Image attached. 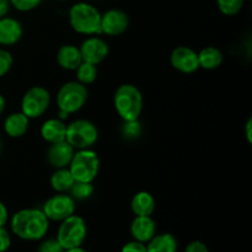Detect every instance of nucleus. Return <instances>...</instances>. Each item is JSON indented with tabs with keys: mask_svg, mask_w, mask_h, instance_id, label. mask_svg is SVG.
Returning a JSON list of instances; mask_svg holds the SVG:
<instances>
[{
	"mask_svg": "<svg viewBox=\"0 0 252 252\" xmlns=\"http://www.w3.org/2000/svg\"><path fill=\"white\" fill-rule=\"evenodd\" d=\"M217 7L224 16H235L245 6L246 0H216Z\"/></svg>",
	"mask_w": 252,
	"mask_h": 252,
	"instance_id": "nucleus-25",
	"label": "nucleus"
},
{
	"mask_svg": "<svg viewBox=\"0 0 252 252\" xmlns=\"http://www.w3.org/2000/svg\"><path fill=\"white\" fill-rule=\"evenodd\" d=\"M41 209L49 221L61 223L75 213L76 201L69 193H56L47 198Z\"/></svg>",
	"mask_w": 252,
	"mask_h": 252,
	"instance_id": "nucleus-9",
	"label": "nucleus"
},
{
	"mask_svg": "<svg viewBox=\"0 0 252 252\" xmlns=\"http://www.w3.org/2000/svg\"><path fill=\"white\" fill-rule=\"evenodd\" d=\"M75 149L69 144L66 140L63 142L53 143L49 144L47 148L46 159L49 166L53 169H63V167H68L71 161Z\"/></svg>",
	"mask_w": 252,
	"mask_h": 252,
	"instance_id": "nucleus-13",
	"label": "nucleus"
},
{
	"mask_svg": "<svg viewBox=\"0 0 252 252\" xmlns=\"http://www.w3.org/2000/svg\"><path fill=\"white\" fill-rule=\"evenodd\" d=\"M157 208L154 196L148 191H139L130 199V209L134 216H153Z\"/></svg>",
	"mask_w": 252,
	"mask_h": 252,
	"instance_id": "nucleus-19",
	"label": "nucleus"
},
{
	"mask_svg": "<svg viewBox=\"0 0 252 252\" xmlns=\"http://www.w3.org/2000/svg\"><path fill=\"white\" fill-rule=\"evenodd\" d=\"M98 129L95 123L86 118H78L66 123L65 140L75 150L93 148L98 140Z\"/></svg>",
	"mask_w": 252,
	"mask_h": 252,
	"instance_id": "nucleus-6",
	"label": "nucleus"
},
{
	"mask_svg": "<svg viewBox=\"0 0 252 252\" xmlns=\"http://www.w3.org/2000/svg\"><path fill=\"white\" fill-rule=\"evenodd\" d=\"M56 61L57 64L63 70L74 71L80 65L81 62H83L79 46H75V44L71 43H65L63 46H61L58 48V51H57Z\"/></svg>",
	"mask_w": 252,
	"mask_h": 252,
	"instance_id": "nucleus-18",
	"label": "nucleus"
},
{
	"mask_svg": "<svg viewBox=\"0 0 252 252\" xmlns=\"http://www.w3.org/2000/svg\"><path fill=\"white\" fill-rule=\"evenodd\" d=\"M88 236V226L83 217L73 216L61 221L56 239L64 250L81 246Z\"/></svg>",
	"mask_w": 252,
	"mask_h": 252,
	"instance_id": "nucleus-7",
	"label": "nucleus"
},
{
	"mask_svg": "<svg viewBox=\"0 0 252 252\" xmlns=\"http://www.w3.org/2000/svg\"><path fill=\"white\" fill-rule=\"evenodd\" d=\"M121 252H147V245L140 241L132 240L123 245Z\"/></svg>",
	"mask_w": 252,
	"mask_h": 252,
	"instance_id": "nucleus-31",
	"label": "nucleus"
},
{
	"mask_svg": "<svg viewBox=\"0 0 252 252\" xmlns=\"http://www.w3.org/2000/svg\"><path fill=\"white\" fill-rule=\"evenodd\" d=\"M89 98V90L85 85L76 80L64 83L58 89L56 103L58 108V117L65 121L70 115L83 110Z\"/></svg>",
	"mask_w": 252,
	"mask_h": 252,
	"instance_id": "nucleus-3",
	"label": "nucleus"
},
{
	"mask_svg": "<svg viewBox=\"0 0 252 252\" xmlns=\"http://www.w3.org/2000/svg\"><path fill=\"white\" fill-rule=\"evenodd\" d=\"M100 36L101 34L88 36L81 42L79 49H80L83 62L98 65L107 58L110 53V47L105 38Z\"/></svg>",
	"mask_w": 252,
	"mask_h": 252,
	"instance_id": "nucleus-11",
	"label": "nucleus"
},
{
	"mask_svg": "<svg viewBox=\"0 0 252 252\" xmlns=\"http://www.w3.org/2000/svg\"><path fill=\"white\" fill-rule=\"evenodd\" d=\"M75 76H76V81H79L83 85L88 86L91 85L96 81L98 75V70H97V65L91 63H86V62H81L80 65L75 69Z\"/></svg>",
	"mask_w": 252,
	"mask_h": 252,
	"instance_id": "nucleus-23",
	"label": "nucleus"
},
{
	"mask_svg": "<svg viewBox=\"0 0 252 252\" xmlns=\"http://www.w3.org/2000/svg\"><path fill=\"white\" fill-rule=\"evenodd\" d=\"M68 21L76 33L86 37L101 34V12L91 2H74L68 10Z\"/></svg>",
	"mask_w": 252,
	"mask_h": 252,
	"instance_id": "nucleus-2",
	"label": "nucleus"
},
{
	"mask_svg": "<svg viewBox=\"0 0 252 252\" xmlns=\"http://www.w3.org/2000/svg\"><path fill=\"white\" fill-rule=\"evenodd\" d=\"M64 252H89V251H86L85 249H83L81 246H78V248H73V249H68V250H64Z\"/></svg>",
	"mask_w": 252,
	"mask_h": 252,
	"instance_id": "nucleus-37",
	"label": "nucleus"
},
{
	"mask_svg": "<svg viewBox=\"0 0 252 252\" xmlns=\"http://www.w3.org/2000/svg\"><path fill=\"white\" fill-rule=\"evenodd\" d=\"M52 102V96L48 89L41 85L31 86L25 91L20 101V111L30 120L41 118L48 111Z\"/></svg>",
	"mask_w": 252,
	"mask_h": 252,
	"instance_id": "nucleus-8",
	"label": "nucleus"
},
{
	"mask_svg": "<svg viewBox=\"0 0 252 252\" xmlns=\"http://www.w3.org/2000/svg\"><path fill=\"white\" fill-rule=\"evenodd\" d=\"M43 0H10V5L20 12H30L37 9Z\"/></svg>",
	"mask_w": 252,
	"mask_h": 252,
	"instance_id": "nucleus-28",
	"label": "nucleus"
},
{
	"mask_svg": "<svg viewBox=\"0 0 252 252\" xmlns=\"http://www.w3.org/2000/svg\"><path fill=\"white\" fill-rule=\"evenodd\" d=\"M5 108H6V100H5L4 96H2L1 94H0V116H1L2 113H4Z\"/></svg>",
	"mask_w": 252,
	"mask_h": 252,
	"instance_id": "nucleus-36",
	"label": "nucleus"
},
{
	"mask_svg": "<svg viewBox=\"0 0 252 252\" xmlns=\"http://www.w3.org/2000/svg\"><path fill=\"white\" fill-rule=\"evenodd\" d=\"M197 53H198L199 68L204 70H216L224 62V53L218 47H204Z\"/></svg>",
	"mask_w": 252,
	"mask_h": 252,
	"instance_id": "nucleus-20",
	"label": "nucleus"
},
{
	"mask_svg": "<svg viewBox=\"0 0 252 252\" xmlns=\"http://www.w3.org/2000/svg\"><path fill=\"white\" fill-rule=\"evenodd\" d=\"M129 24V16L125 10L112 7L101 12V34L107 37L121 36L127 31Z\"/></svg>",
	"mask_w": 252,
	"mask_h": 252,
	"instance_id": "nucleus-10",
	"label": "nucleus"
},
{
	"mask_svg": "<svg viewBox=\"0 0 252 252\" xmlns=\"http://www.w3.org/2000/svg\"><path fill=\"white\" fill-rule=\"evenodd\" d=\"M113 106L116 113L122 121L139 120L144 108L142 91L134 84H122L113 94Z\"/></svg>",
	"mask_w": 252,
	"mask_h": 252,
	"instance_id": "nucleus-4",
	"label": "nucleus"
},
{
	"mask_svg": "<svg viewBox=\"0 0 252 252\" xmlns=\"http://www.w3.org/2000/svg\"><path fill=\"white\" fill-rule=\"evenodd\" d=\"M11 246V235L5 226H0V252H6Z\"/></svg>",
	"mask_w": 252,
	"mask_h": 252,
	"instance_id": "nucleus-30",
	"label": "nucleus"
},
{
	"mask_svg": "<svg viewBox=\"0 0 252 252\" xmlns=\"http://www.w3.org/2000/svg\"><path fill=\"white\" fill-rule=\"evenodd\" d=\"M10 0H0V19L6 16L7 12L10 11Z\"/></svg>",
	"mask_w": 252,
	"mask_h": 252,
	"instance_id": "nucleus-35",
	"label": "nucleus"
},
{
	"mask_svg": "<svg viewBox=\"0 0 252 252\" xmlns=\"http://www.w3.org/2000/svg\"><path fill=\"white\" fill-rule=\"evenodd\" d=\"M2 149H4V140H2L1 135H0V154L2 153Z\"/></svg>",
	"mask_w": 252,
	"mask_h": 252,
	"instance_id": "nucleus-38",
	"label": "nucleus"
},
{
	"mask_svg": "<svg viewBox=\"0 0 252 252\" xmlns=\"http://www.w3.org/2000/svg\"><path fill=\"white\" fill-rule=\"evenodd\" d=\"M245 137L249 144L252 143V118L249 117L245 123Z\"/></svg>",
	"mask_w": 252,
	"mask_h": 252,
	"instance_id": "nucleus-34",
	"label": "nucleus"
},
{
	"mask_svg": "<svg viewBox=\"0 0 252 252\" xmlns=\"http://www.w3.org/2000/svg\"><path fill=\"white\" fill-rule=\"evenodd\" d=\"M37 252H64V249L62 248V245L56 238H51L41 241Z\"/></svg>",
	"mask_w": 252,
	"mask_h": 252,
	"instance_id": "nucleus-29",
	"label": "nucleus"
},
{
	"mask_svg": "<svg viewBox=\"0 0 252 252\" xmlns=\"http://www.w3.org/2000/svg\"><path fill=\"white\" fill-rule=\"evenodd\" d=\"M66 123L59 117H52L44 121L39 128V135L48 144L65 140Z\"/></svg>",
	"mask_w": 252,
	"mask_h": 252,
	"instance_id": "nucleus-17",
	"label": "nucleus"
},
{
	"mask_svg": "<svg viewBox=\"0 0 252 252\" xmlns=\"http://www.w3.org/2000/svg\"><path fill=\"white\" fill-rule=\"evenodd\" d=\"M12 65H14V57H12L11 52L0 47V78L9 74V71L12 69Z\"/></svg>",
	"mask_w": 252,
	"mask_h": 252,
	"instance_id": "nucleus-27",
	"label": "nucleus"
},
{
	"mask_svg": "<svg viewBox=\"0 0 252 252\" xmlns=\"http://www.w3.org/2000/svg\"><path fill=\"white\" fill-rule=\"evenodd\" d=\"M49 223L42 209L22 208L12 214L10 228L12 234L21 240L38 241L48 233Z\"/></svg>",
	"mask_w": 252,
	"mask_h": 252,
	"instance_id": "nucleus-1",
	"label": "nucleus"
},
{
	"mask_svg": "<svg viewBox=\"0 0 252 252\" xmlns=\"http://www.w3.org/2000/svg\"><path fill=\"white\" fill-rule=\"evenodd\" d=\"M185 252H209V250L206 244L199 240H194L186 246Z\"/></svg>",
	"mask_w": 252,
	"mask_h": 252,
	"instance_id": "nucleus-32",
	"label": "nucleus"
},
{
	"mask_svg": "<svg viewBox=\"0 0 252 252\" xmlns=\"http://www.w3.org/2000/svg\"><path fill=\"white\" fill-rule=\"evenodd\" d=\"M147 252H177V239L170 233L155 234L147 244Z\"/></svg>",
	"mask_w": 252,
	"mask_h": 252,
	"instance_id": "nucleus-21",
	"label": "nucleus"
},
{
	"mask_svg": "<svg viewBox=\"0 0 252 252\" xmlns=\"http://www.w3.org/2000/svg\"><path fill=\"white\" fill-rule=\"evenodd\" d=\"M143 127L139 120L133 121H122V126H121V134L128 140H134L142 135Z\"/></svg>",
	"mask_w": 252,
	"mask_h": 252,
	"instance_id": "nucleus-26",
	"label": "nucleus"
},
{
	"mask_svg": "<svg viewBox=\"0 0 252 252\" xmlns=\"http://www.w3.org/2000/svg\"><path fill=\"white\" fill-rule=\"evenodd\" d=\"M54 1H61V2H64V1H69V0H54Z\"/></svg>",
	"mask_w": 252,
	"mask_h": 252,
	"instance_id": "nucleus-39",
	"label": "nucleus"
},
{
	"mask_svg": "<svg viewBox=\"0 0 252 252\" xmlns=\"http://www.w3.org/2000/svg\"><path fill=\"white\" fill-rule=\"evenodd\" d=\"M170 64L181 74H193L199 69L198 53L187 46H179L170 53Z\"/></svg>",
	"mask_w": 252,
	"mask_h": 252,
	"instance_id": "nucleus-12",
	"label": "nucleus"
},
{
	"mask_svg": "<svg viewBox=\"0 0 252 252\" xmlns=\"http://www.w3.org/2000/svg\"><path fill=\"white\" fill-rule=\"evenodd\" d=\"M68 169L75 182H94L100 171V158L93 148L75 150Z\"/></svg>",
	"mask_w": 252,
	"mask_h": 252,
	"instance_id": "nucleus-5",
	"label": "nucleus"
},
{
	"mask_svg": "<svg viewBox=\"0 0 252 252\" xmlns=\"http://www.w3.org/2000/svg\"><path fill=\"white\" fill-rule=\"evenodd\" d=\"M95 193V187L93 182H74L73 187L69 191V194L75 201H86L91 198Z\"/></svg>",
	"mask_w": 252,
	"mask_h": 252,
	"instance_id": "nucleus-24",
	"label": "nucleus"
},
{
	"mask_svg": "<svg viewBox=\"0 0 252 252\" xmlns=\"http://www.w3.org/2000/svg\"><path fill=\"white\" fill-rule=\"evenodd\" d=\"M22 36H24V26L19 20L7 15L0 19V46H15L21 41Z\"/></svg>",
	"mask_w": 252,
	"mask_h": 252,
	"instance_id": "nucleus-14",
	"label": "nucleus"
},
{
	"mask_svg": "<svg viewBox=\"0 0 252 252\" xmlns=\"http://www.w3.org/2000/svg\"><path fill=\"white\" fill-rule=\"evenodd\" d=\"M30 122H31V120L26 115H24L21 111H16V112H11L5 117L4 123H2V129L7 137L17 139V138H21L26 134L30 128Z\"/></svg>",
	"mask_w": 252,
	"mask_h": 252,
	"instance_id": "nucleus-16",
	"label": "nucleus"
},
{
	"mask_svg": "<svg viewBox=\"0 0 252 252\" xmlns=\"http://www.w3.org/2000/svg\"><path fill=\"white\" fill-rule=\"evenodd\" d=\"M129 231L133 240L147 244L157 234V223L152 216H134Z\"/></svg>",
	"mask_w": 252,
	"mask_h": 252,
	"instance_id": "nucleus-15",
	"label": "nucleus"
},
{
	"mask_svg": "<svg viewBox=\"0 0 252 252\" xmlns=\"http://www.w3.org/2000/svg\"><path fill=\"white\" fill-rule=\"evenodd\" d=\"M9 221V209L4 202L0 201V226H5Z\"/></svg>",
	"mask_w": 252,
	"mask_h": 252,
	"instance_id": "nucleus-33",
	"label": "nucleus"
},
{
	"mask_svg": "<svg viewBox=\"0 0 252 252\" xmlns=\"http://www.w3.org/2000/svg\"><path fill=\"white\" fill-rule=\"evenodd\" d=\"M74 179L68 167L54 169L49 177V186L56 193H69L74 185Z\"/></svg>",
	"mask_w": 252,
	"mask_h": 252,
	"instance_id": "nucleus-22",
	"label": "nucleus"
}]
</instances>
